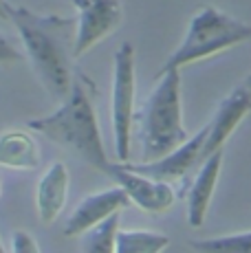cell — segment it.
<instances>
[{
    "instance_id": "obj_1",
    "label": "cell",
    "mask_w": 251,
    "mask_h": 253,
    "mask_svg": "<svg viewBox=\"0 0 251 253\" xmlns=\"http://www.w3.org/2000/svg\"><path fill=\"white\" fill-rule=\"evenodd\" d=\"M16 24L38 80L55 99H66L73 88L71 60L75 57L77 18L40 16L27 7H11Z\"/></svg>"
},
{
    "instance_id": "obj_2",
    "label": "cell",
    "mask_w": 251,
    "mask_h": 253,
    "mask_svg": "<svg viewBox=\"0 0 251 253\" xmlns=\"http://www.w3.org/2000/svg\"><path fill=\"white\" fill-rule=\"evenodd\" d=\"M27 126L36 132L44 134L46 139L69 148L71 152L77 154L82 161H86L97 172L108 174L110 161L104 150L88 84H86V77L82 73H75L71 95L55 113L29 119Z\"/></svg>"
},
{
    "instance_id": "obj_3",
    "label": "cell",
    "mask_w": 251,
    "mask_h": 253,
    "mask_svg": "<svg viewBox=\"0 0 251 253\" xmlns=\"http://www.w3.org/2000/svg\"><path fill=\"white\" fill-rule=\"evenodd\" d=\"M157 80V88L150 92L141 113V163L161 161L190 141L181 117V71L163 73Z\"/></svg>"
},
{
    "instance_id": "obj_4",
    "label": "cell",
    "mask_w": 251,
    "mask_h": 253,
    "mask_svg": "<svg viewBox=\"0 0 251 253\" xmlns=\"http://www.w3.org/2000/svg\"><path fill=\"white\" fill-rule=\"evenodd\" d=\"M249 38H251V24L236 20V18L227 16V13L218 11L214 7H203L192 18L185 33V40L167 57V62L161 66L157 77L170 71H181V66L205 60V57L225 51V48L238 44V42L249 40Z\"/></svg>"
},
{
    "instance_id": "obj_5",
    "label": "cell",
    "mask_w": 251,
    "mask_h": 253,
    "mask_svg": "<svg viewBox=\"0 0 251 253\" xmlns=\"http://www.w3.org/2000/svg\"><path fill=\"white\" fill-rule=\"evenodd\" d=\"M134 124V46L124 42L115 53L113 73V132L119 163L130 157V139Z\"/></svg>"
},
{
    "instance_id": "obj_6",
    "label": "cell",
    "mask_w": 251,
    "mask_h": 253,
    "mask_svg": "<svg viewBox=\"0 0 251 253\" xmlns=\"http://www.w3.org/2000/svg\"><path fill=\"white\" fill-rule=\"evenodd\" d=\"M77 9L75 60L97 46L122 24V0H73Z\"/></svg>"
},
{
    "instance_id": "obj_7",
    "label": "cell",
    "mask_w": 251,
    "mask_h": 253,
    "mask_svg": "<svg viewBox=\"0 0 251 253\" xmlns=\"http://www.w3.org/2000/svg\"><path fill=\"white\" fill-rule=\"evenodd\" d=\"M106 176L113 178L128 194L130 201L139 209H143V211H150V213L167 211L176 201L170 183H161L150 176H143V174L130 169L126 163H110Z\"/></svg>"
},
{
    "instance_id": "obj_8",
    "label": "cell",
    "mask_w": 251,
    "mask_h": 253,
    "mask_svg": "<svg viewBox=\"0 0 251 253\" xmlns=\"http://www.w3.org/2000/svg\"><path fill=\"white\" fill-rule=\"evenodd\" d=\"M207 134H209V124L203 126L194 137H190L187 143H183L172 154L163 157L161 161L137 163V165H128V168L143 174V176L154 178V181H161V183H172V181H178V178H185L192 169L201 168L205 163L203 161V150H205Z\"/></svg>"
},
{
    "instance_id": "obj_9",
    "label": "cell",
    "mask_w": 251,
    "mask_h": 253,
    "mask_svg": "<svg viewBox=\"0 0 251 253\" xmlns=\"http://www.w3.org/2000/svg\"><path fill=\"white\" fill-rule=\"evenodd\" d=\"M130 203L132 201H130L128 194L122 187H113V189H104V192H97V194H90L84 201H80V205L69 216V220L64 225V236H69V238L84 236L86 231H90L93 227L101 225L110 216H115L122 209H126Z\"/></svg>"
},
{
    "instance_id": "obj_10",
    "label": "cell",
    "mask_w": 251,
    "mask_h": 253,
    "mask_svg": "<svg viewBox=\"0 0 251 253\" xmlns=\"http://www.w3.org/2000/svg\"><path fill=\"white\" fill-rule=\"evenodd\" d=\"M251 110V92L240 86L231 92L223 104L218 106L214 119L209 124V134L205 141V150H203V161H207L209 157H214L216 152H220L225 145V141L229 139V134L238 128V124L247 117Z\"/></svg>"
},
{
    "instance_id": "obj_11",
    "label": "cell",
    "mask_w": 251,
    "mask_h": 253,
    "mask_svg": "<svg viewBox=\"0 0 251 253\" xmlns=\"http://www.w3.org/2000/svg\"><path fill=\"white\" fill-rule=\"evenodd\" d=\"M69 198V169L64 163L55 161L38 183L36 205L42 225H51L62 213Z\"/></svg>"
},
{
    "instance_id": "obj_12",
    "label": "cell",
    "mask_w": 251,
    "mask_h": 253,
    "mask_svg": "<svg viewBox=\"0 0 251 253\" xmlns=\"http://www.w3.org/2000/svg\"><path fill=\"white\" fill-rule=\"evenodd\" d=\"M220 165H223V150L209 157L205 163L199 168L194 183L190 187V196H187V220L194 229H199L207 216V207L214 196V187L218 181Z\"/></svg>"
},
{
    "instance_id": "obj_13",
    "label": "cell",
    "mask_w": 251,
    "mask_h": 253,
    "mask_svg": "<svg viewBox=\"0 0 251 253\" xmlns=\"http://www.w3.org/2000/svg\"><path fill=\"white\" fill-rule=\"evenodd\" d=\"M0 165L9 169H38L40 150L25 130H7L0 134Z\"/></svg>"
},
{
    "instance_id": "obj_14",
    "label": "cell",
    "mask_w": 251,
    "mask_h": 253,
    "mask_svg": "<svg viewBox=\"0 0 251 253\" xmlns=\"http://www.w3.org/2000/svg\"><path fill=\"white\" fill-rule=\"evenodd\" d=\"M170 247L166 233L146 229H119L117 253H163Z\"/></svg>"
},
{
    "instance_id": "obj_15",
    "label": "cell",
    "mask_w": 251,
    "mask_h": 253,
    "mask_svg": "<svg viewBox=\"0 0 251 253\" xmlns=\"http://www.w3.org/2000/svg\"><path fill=\"white\" fill-rule=\"evenodd\" d=\"M117 236H119V213H115L108 220H104L101 225L84 233L82 253H117Z\"/></svg>"
},
{
    "instance_id": "obj_16",
    "label": "cell",
    "mask_w": 251,
    "mask_h": 253,
    "mask_svg": "<svg viewBox=\"0 0 251 253\" xmlns=\"http://www.w3.org/2000/svg\"><path fill=\"white\" fill-rule=\"evenodd\" d=\"M190 247L196 253H251V231L209 240H192Z\"/></svg>"
},
{
    "instance_id": "obj_17",
    "label": "cell",
    "mask_w": 251,
    "mask_h": 253,
    "mask_svg": "<svg viewBox=\"0 0 251 253\" xmlns=\"http://www.w3.org/2000/svg\"><path fill=\"white\" fill-rule=\"evenodd\" d=\"M11 247H13V253H40V247H38L36 238L29 231H22V229L13 231Z\"/></svg>"
},
{
    "instance_id": "obj_18",
    "label": "cell",
    "mask_w": 251,
    "mask_h": 253,
    "mask_svg": "<svg viewBox=\"0 0 251 253\" xmlns=\"http://www.w3.org/2000/svg\"><path fill=\"white\" fill-rule=\"evenodd\" d=\"M13 62H22V55L13 48V44L0 33V64H13Z\"/></svg>"
},
{
    "instance_id": "obj_19",
    "label": "cell",
    "mask_w": 251,
    "mask_h": 253,
    "mask_svg": "<svg viewBox=\"0 0 251 253\" xmlns=\"http://www.w3.org/2000/svg\"><path fill=\"white\" fill-rule=\"evenodd\" d=\"M9 13H11V4L7 0H0V20H9Z\"/></svg>"
},
{
    "instance_id": "obj_20",
    "label": "cell",
    "mask_w": 251,
    "mask_h": 253,
    "mask_svg": "<svg viewBox=\"0 0 251 253\" xmlns=\"http://www.w3.org/2000/svg\"><path fill=\"white\" fill-rule=\"evenodd\" d=\"M245 88H247V90L251 92V75L247 77V82H245Z\"/></svg>"
},
{
    "instance_id": "obj_21",
    "label": "cell",
    "mask_w": 251,
    "mask_h": 253,
    "mask_svg": "<svg viewBox=\"0 0 251 253\" xmlns=\"http://www.w3.org/2000/svg\"><path fill=\"white\" fill-rule=\"evenodd\" d=\"M0 253H4V249H2V242H0Z\"/></svg>"
}]
</instances>
